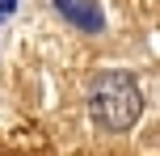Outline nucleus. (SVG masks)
Returning a JSON list of instances; mask_svg holds the SVG:
<instances>
[{"mask_svg":"<svg viewBox=\"0 0 160 156\" xmlns=\"http://www.w3.org/2000/svg\"><path fill=\"white\" fill-rule=\"evenodd\" d=\"M139 110H143V97H139V84L127 72H101L93 80L88 114H93V123L101 131H127V127H135Z\"/></svg>","mask_w":160,"mask_h":156,"instance_id":"f257e3e1","label":"nucleus"},{"mask_svg":"<svg viewBox=\"0 0 160 156\" xmlns=\"http://www.w3.org/2000/svg\"><path fill=\"white\" fill-rule=\"evenodd\" d=\"M55 8L63 13V21H72L76 30H101V4L97 0H55Z\"/></svg>","mask_w":160,"mask_h":156,"instance_id":"f03ea898","label":"nucleus"},{"mask_svg":"<svg viewBox=\"0 0 160 156\" xmlns=\"http://www.w3.org/2000/svg\"><path fill=\"white\" fill-rule=\"evenodd\" d=\"M13 13H17V0H0V21H8Z\"/></svg>","mask_w":160,"mask_h":156,"instance_id":"7ed1b4c3","label":"nucleus"}]
</instances>
